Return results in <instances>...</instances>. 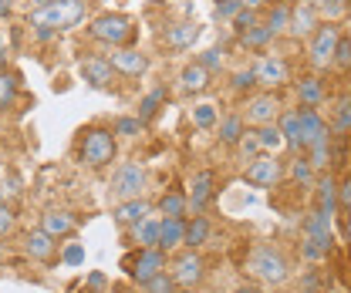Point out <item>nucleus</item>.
Segmentation results:
<instances>
[{
    "instance_id": "1",
    "label": "nucleus",
    "mask_w": 351,
    "mask_h": 293,
    "mask_svg": "<svg viewBox=\"0 0 351 293\" xmlns=\"http://www.w3.org/2000/svg\"><path fill=\"white\" fill-rule=\"evenodd\" d=\"M88 38L105 44V47H132L135 38H138V27H135V21H132L129 14L105 10V14H98V17L88 21Z\"/></svg>"
},
{
    "instance_id": "2",
    "label": "nucleus",
    "mask_w": 351,
    "mask_h": 293,
    "mask_svg": "<svg viewBox=\"0 0 351 293\" xmlns=\"http://www.w3.org/2000/svg\"><path fill=\"white\" fill-rule=\"evenodd\" d=\"M119 155V135L105 125H91L82 131V142H78V162L88 168H108Z\"/></svg>"
},
{
    "instance_id": "3",
    "label": "nucleus",
    "mask_w": 351,
    "mask_h": 293,
    "mask_svg": "<svg viewBox=\"0 0 351 293\" xmlns=\"http://www.w3.org/2000/svg\"><path fill=\"white\" fill-rule=\"evenodd\" d=\"M85 0H54V3L34 7L27 24L31 27H51V31H75L85 21Z\"/></svg>"
},
{
    "instance_id": "4",
    "label": "nucleus",
    "mask_w": 351,
    "mask_h": 293,
    "mask_svg": "<svg viewBox=\"0 0 351 293\" xmlns=\"http://www.w3.org/2000/svg\"><path fill=\"white\" fill-rule=\"evenodd\" d=\"M301 229H304L301 256H304L307 263H321V259H328V253H331V246H335V216L314 209L304 219Z\"/></svg>"
},
{
    "instance_id": "5",
    "label": "nucleus",
    "mask_w": 351,
    "mask_h": 293,
    "mask_svg": "<svg viewBox=\"0 0 351 293\" xmlns=\"http://www.w3.org/2000/svg\"><path fill=\"white\" fill-rule=\"evenodd\" d=\"M247 266H250V273H254L257 280L270 283V287H280V283H287V277H291V263H287V256H284V250H277L274 243L254 246L250 259H247Z\"/></svg>"
},
{
    "instance_id": "6",
    "label": "nucleus",
    "mask_w": 351,
    "mask_h": 293,
    "mask_svg": "<svg viewBox=\"0 0 351 293\" xmlns=\"http://www.w3.org/2000/svg\"><path fill=\"white\" fill-rule=\"evenodd\" d=\"M341 24H331V21H321L314 27V34L307 38V64L314 71H331V61H335V47L341 38Z\"/></svg>"
},
{
    "instance_id": "7",
    "label": "nucleus",
    "mask_w": 351,
    "mask_h": 293,
    "mask_svg": "<svg viewBox=\"0 0 351 293\" xmlns=\"http://www.w3.org/2000/svg\"><path fill=\"white\" fill-rule=\"evenodd\" d=\"M122 270L135 287H142L145 280H152L156 273L169 270V253H162L159 246H149V250H138L132 246V253L122 259Z\"/></svg>"
},
{
    "instance_id": "8",
    "label": "nucleus",
    "mask_w": 351,
    "mask_h": 293,
    "mask_svg": "<svg viewBox=\"0 0 351 293\" xmlns=\"http://www.w3.org/2000/svg\"><path fill=\"white\" fill-rule=\"evenodd\" d=\"M169 277H173L176 290H199L206 280V259L196 250H182L169 256Z\"/></svg>"
},
{
    "instance_id": "9",
    "label": "nucleus",
    "mask_w": 351,
    "mask_h": 293,
    "mask_svg": "<svg viewBox=\"0 0 351 293\" xmlns=\"http://www.w3.org/2000/svg\"><path fill=\"white\" fill-rule=\"evenodd\" d=\"M145 182H149V172L142 162H122V166L112 172V182H108V196L119 203V199H135L145 192Z\"/></svg>"
},
{
    "instance_id": "10",
    "label": "nucleus",
    "mask_w": 351,
    "mask_h": 293,
    "mask_svg": "<svg viewBox=\"0 0 351 293\" xmlns=\"http://www.w3.org/2000/svg\"><path fill=\"white\" fill-rule=\"evenodd\" d=\"M280 98H277V91H250L247 94V101H243V122L247 125H270V122H277V115H280Z\"/></svg>"
},
{
    "instance_id": "11",
    "label": "nucleus",
    "mask_w": 351,
    "mask_h": 293,
    "mask_svg": "<svg viewBox=\"0 0 351 293\" xmlns=\"http://www.w3.org/2000/svg\"><path fill=\"white\" fill-rule=\"evenodd\" d=\"M280 179H284V162L277 155H267V152L250 159V166L243 168V182L254 189H277Z\"/></svg>"
},
{
    "instance_id": "12",
    "label": "nucleus",
    "mask_w": 351,
    "mask_h": 293,
    "mask_svg": "<svg viewBox=\"0 0 351 293\" xmlns=\"http://www.w3.org/2000/svg\"><path fill=\"white\" fill-rule=\"evenodd\" d=\"M254 78H257V88L263 91H277L291 81V68L280 54H263L261 61L254 64Z\"/></svg>"
},
{
    "instance_id": "13",
    "label": "nucleus",
    "mask_w": 351,
    "mask_h": 293,
    "mask_svg": "<svg viewBox=\"0 0 351 293\" xmlns=\"http://www.w3.org/2000/svg\"><path fill=\"white\" fill-rule=\"evenodd\" d=\"M217 196V172L213 168H199L189 179V192H186V209L203 212Z\"/></svg>"
},
{
    "instance_id": "14",
    "label": "nucleus",
    "mask_w": 351,
    "mask_h": 293,
    "mask_svg": "<svg viewBox=\"0 0 351 293\" xmlns=\"http://www.w3.org/2000/svg\"><path fill=\"white\" fill-rule=\"evenodd\" d=\"M298 142H301V152L311 149V145H317V142H331V128L324 122V115L317 112V108H298Z\"/></svg>"
},
{
    "instance_id": "15",
    "label": "nucleus",
    "mask_w": 351,
    "mask_h": 293,
    "mask_svg": "<svg viewBox=\"0 0 351 293\" xmlns=\"http://www.w3.org/2000/svg\"><path fill=\"white\" fill-rule=\"evenodd\" d=\"M108 64H112V71L122 75V78H142L152 61H149V54H142L138 47H112Z\"/></svg>"
},
{
    "instance_id": "16",
    "label": "nucleus",
    "mask_w": 351,
    "mask_h": 293,
    "mask_svg": "<svg viewBox=\"0 0 351 293\" xmlns=\"http://www.w3.org/2000/svg\"><path fill=\"white\" fill-rule=\"evenodd\" d=\"M156 206L149 203V199H142V196H135V199H119L115 206H112V219H115V226L119 229H132V226H138L145 216H152Z\"/></svg>"
},
{
    "instance_id": "17",
    "label": "nucleus",
    "mask_w": 351,
    "mask_h": 293,
    "mask_svg": "<svg viewBox=\"0 0 351 293\" xmlns=\"http://www.w3.org/2000/svg\"><path fill=\"white\" fill-rule=\"evenodd\" d=\"M24 253H27L34 263L54 266V259H58V240L47 236L41 226H38V229H27V233H24Z\"/></svg>"
},
{
    "instance_id": "18",
    "label": "nucleus",
    "mask_w": 351,
    "mask_h": 293,
    "mask_svg": "<svg viewBox=\"0 0 351 293\" xmlns=\"http://www.w3.org/2000/svg\"><path fill=\"white\" fill-rule=\"evenodd\" d=\"M317 24H321V21H317V14L311 10V3L301 0V3L291 7V14H287V31H284V34H287L291 41H307Z\"/></svg>"
},
{
    "instance_id": "19",
    "label": "nucleus",
    "mask_w": 351,
    "mask_h": 293,
    "mask_svg": "<svg viewBox=\"0 0 351 293\" xmlns=\"http://www.w3.org/2000/svg\"><path fill=\"white\" fill-rule=\"evenodd\" d=\"M78 75H82L91 88H98V91H108V88H112V81H115V71H112L108 58H101V54H91V58H85V61L78 64Z\"/></svg>"
},
{
    "instance_id": "20",
    "label": "nucleus",
    "mask_w": 351,
    "mask_h": 293,
    "mask_svg": "<svg viewBox=\"0 0 351 293\" xmlns=\"http://www.w3.org/2000/svg\"><path fill=\"white\" fill-rule=\"evenodd\" d=\"M314 209L338 216V179L331 175V168L314 175Z\"/></svg>"
},
{
    "instance_id": "21",
    "label": "nucleus",
    "mask_w": 351,
    "mask_h": 293,
    "mask_svg": "<svg viewBox=\"0 0 351 293\" xmlns=\"http://www.w3.org/2000/svg\"><path fill=\"white\" fill-rule=\"evenodd\" d=\"M199 34H203V27L196 21H179V24H169L162 31V44L169 51H189L193 44L199 41Z\"/></svg>"
},
{
    "instance_id": "22",
    "label": "nucleus",
    "mask_w": 351,
    "mask_h": 293,
    "mask_svg": "<svg viewBox=\"0 0 351 293\" xmlns=\"http://www.w3.org/2000/svg\"><path fill=\"white\" fill-rule=\"evenodd\" d=\"M41 229L47 236H54V240H64V236H71L78 229V219H75V212L51 206V209L41 212Z\"/></svg>"
},
{
    "instance_id": "23",
    "label": "nucleus",
    "mask_w": 351,
    "mask_h": 293,
    "mask_svg": "<svg viewBox=\"0 0 351 293\" xmlns=\"http://www.w3.org/2000/svg\"><path fill=\"white\" fill-rule=\"evenodd\" d=\"M182 233H186V216H159V250L173 256L182 246Z\"/></svg>"
},
{
    "instance_id": "24",
    "label": "nucleus",
    "mask_w": 351,
    "mask_h": 293,
    "mask_svg": "<svg viewBox=\"0 0 351 293\" xmlns=\"http://www.w3.org/2000/svg\"><path fill=\"white\" fill-rule=\"evenodd\" d=\"M125 233V246H138V250H149V246H156L159 243V216L152 212V216H145L138 226H132V229H122Z\"/></svg>"
},
{
    "instance_id": "25",
    "label": "nucleus",
    "mask_w": 351,
    "mask_h": 293,
    "mask_svg": "<svg viewBox=\"0 0 351 293\" xmlns=\"http://www.w3.org/2000/svg\"><path fill=\"white\" fill-rule=\"evenodd\" d=\"M294 94H298L301 108H321V105H324V98H328L324 81H321L317 75H304V78H298V81H294Z\"/></svg>"
},
{
    "instance_id": "26",
    "label": "nucleus",
    "mask_w": 351,
    "mask_h": 293,
    "mask_svg": "<svg viewBox=\"0 0 351 293\" xmlns=\"http://www.w3.org/2000/svg\"><path fill=\"white\" fill-rule=\"evenodd\" d=\"M210 71L199 64V61H189L182 71H179V91L182 94H203L206 88H210Z\"/></svg>"
},
{
    "instance_id": "27",
    "label": "nucleus",
    "mask_w": 351,
    "mask_h": 293,
    "mask_svg": "<svg viewBox=\"0 0 351 293\" xmlns=\"http://www.w3.org/2000/svg\"><path fill=\"white\" fill-rule=\"evenodd\" d=\"M210 233H213V222H210L203 212H196L193 219H186L182 246H186V250H199V246H206V243H210Z\"/></svg>"
},
{
    "instance_id": "28",
    "label": "nucleus",
    "mask_w": 351,
    "mask_h": 293,
    "mask_svg": "<svg viewBox=\"0 0 351 293\" xmlns=\"http://www.w3.org/2000/svg\"><path fill=\"white\" fill-rule=\"evenodd\" d=\"M166 98H169V88H166V84H156L152 91H145V94L138 98V112H135V118H138L142 125H149V122L159 115V108L166 105Z\"/></svg>"
},
{
    "instance_id": "29",
    "label": "nucleus",
    "mask_w": 351,
    "mask_h": 293,
    "mask_svg": "<svg viewBox=\"0 0 351 293\" xmlns=\"http://www.w3.org/2000/svg\"><path fill=\"white\" fill-rule=\"evenodd\" d=\"M219 131V145H237L240 138H243V131H247V122H243V115L240 112H233V115H226V118H217V125H213Z\"/></svg>"
},
{
    "instance_id": "30",
    "label": "nucleus",
    "mask_w": 351,
    "mask_h": 293,
    "mask_svg": "<svg viewBox=\"0 0 351 293\" xmlns=\"http://www.w3.org/2000/svg\"><path fill=\"white\" fill-rule=\"evenodd\" d=\"M311 10L317 14V21H331V24H341L348 17V0H307Z\"/></svg>"
},
{
    "instance_id": "31",
    "label": "nucleus",
    "mask_w": 351,
    "mask_h": 293,
    "mask_svg": "<svg viewBox=\"0 0 351 293\" xmlns=\"http://www.w3.org/2000/svg\"><path fill=\"white\" fill-rule=\"evenodd\" d=\"M287 14H291V7L287 3H270V7H263V27L274 34V38H280L284 31H287Z\"/></svg>"
},
{
    "instance_id": "32",
    "label": "nucleus",
    "mask_w": 351,
    "mask_h": 293,
    "mask_svg": "<svg viewBox=\"0 0 351 293\" xmlns=\"http://www.w3.org/2000/svg\"><path fill=\"white\" fill-rule=\"evenodd\" d=\"M237 41H240V47H247V51H267V47L277 41V38H274V34L263 27V21H257V24H254L250 31H243Z\"/></svg>"
},
{
    "instance_id": "33",
    "label": "nucleus",
    "mask_w": 351,
    "mask_h": 293,
    "mask_svg": "<svg viewBox=\"0 0 351 293\" xmlns=\"http://www.w3.org/2000/svg\"><path fill=\"white\" fill-rule=\"evenodd\" d=\"M21 94V75L14 71H0V112H10L14 101Z\"/></svg>"
},
{
    "instance_id": "34",
    "label": "nucleus",
    "mask_w": 351,
    "mask_h": 293,
    "mask_svg": "<svg viewBox=\"0 0 351 293\" xmlns=\"http://www.w3.org/2000/svg\"><path fill=\"white\" fill-rule=\"evenodd\" d=\"M304 159L311 162L314 172H328L331 162H335V149H331V142H317V145L304 149Z\"/></svg>"
},
{
    "instance_id": "35",
    "label": "nucleus",
    "mask_w": 351,
    "mask_h": 293,
    "mask_svg": "<svg viewBox=\"0 0 351 293\" xmlns=\"http://www.w3.org/2000/svg\"><path fill=\"white\" fill-rule=\"evenodd\" d=\"M328 128H331V135L348 138V131H351V101H348V94L338 98V105H335V122H328Z\"/></svg>"
},
{
    "instance_id": "36",
    "label": "nucleus",
    "mask_w": 351,
    "mask_h": 293,
    "mask_svg": "<svg viewBox=\"0 0 351 293\" xmlns=\"http://www.w3.org/2000/svg\"><path fill=\"white\" fill-rule=\"evenodd\" d=\"M156 212L159 216H186V192H179V189H169V192H162L159 196V203H156Z\"/></svg>"
},
{
    "instance_id": "37",
    "label": "nucleus",
    "mask_w": 351,
    "mask_h": 293,
    "mask_svg": "<svg viewBox=\"0 0 351 293\" xmlns=\"http://www.w3.org/2000/svg\"><path fill=\"white\" fill-rule=\"evenodd\" d=\"M257 142H261V152H267V155H277L280 149H284V135H280V128L274 125H257Z\"/></svg>"
},
{
    "instance_id": "38",
    "label": "nucleus",
    "mask_w": 351,
    "mask_h": 293,
    "mask_svg": "<svg viewBox=\"0 0 351 293\" xmlns=\"http://www.w3.org/2000/svg\"><path fill=\"white\" fill-rule=\"evenodd\" d=\"M314 175H317V172L311 168V162L304 159V152H298V155H294V159L287 162V179H291V182L311 186V182H314Z\"/></svg>"
},
{
    "instance_id": "39",
    "label": "nucleus",
    "mask_w": 351,
    "mask_h": 293,
    "mask_svg": "<svg viewBox=\"0 0 351 293\" xmlns=\"http://www.w3.org/2000/svg\"><path fill=\"white\" fill-rule=\"evenodd\" d=\"M254 88H257L254 68H240V71H233V75H230V91H233V94H243V98H247Z\"/></svg>"
},
{
    "instance_id": "40",
    "label": "nucleus",
    "mask_w": 351,
    "mask_h": 293,
    "mask_svg": "<svg viewBox=\"0 0 351 293\" xmlns=\"http://www.w3.org/2000/svg\"><path fill=\"white\" fill-rule=\"evenodd\" d=\"M196 61H199L210 75H219V71H223V64H226V47H223V44H217V47H206Z\"/></svg>"
},
{
    "instance_id": "41",
    "label": "nucleus",
    "mask_w": 351,
    "mask_h": 293,
    "mask_svg": "<svg viewBox=\"0 0 351 293\" xmlns=\"http://www.w3.org/2000/svg\"><path fill=\"white\" fill-rule=\"evenodd\" d=\"M257 21H261V10H250V7H240V10L230 17V24H233V34H237V38H240L243 31H250Z\"/></svg>"
},
{
    "instance_id": "42",
    "label": "nucleus",
    "mask_w": 351,
    "mask_h": 293,
    "mask_svg": "<svg viewBox=\"0 0 351 293\" xmlns=\"http://www.w3.org/2000/svg\"><path fill=\"white\" fill-rule=\"evenodd\" d=\"M331 68H338V71H348V68H351V34H348V31H341V38H338V47H335V61H331Z\"/></svg>"
},
{
    "instance_id": "43",
    "label": "nucleus",
    "mask_w": 351,
    "mask_h": 293,
    "mask_svg": "<svg viewBox=\"0 0 351 293\" xmlns=\"http://www.w3.org/2000/svg\"><path fill=\"white\" fill-rule=\"evenodd\" d=\"M189 118H193V125L196 128H203V131H206V128H213L217 125V105H196V108H193V112H189Z\"/></svg>"
},
{
    "instance_id": "44",
    "label": "nucleus",
    "mask_w": 351,
    "mask_h": 293,
    "mask_svg": "<svg viewBox=\"0 0 351 293\" xmlns=\"http://www.w3.org/2000/svg\"><path fill=\"white\" fill-rule=\"evenodd\" d=\"M142 293H179V290H176L169 270H162V273H156L152 280H145V283H142Z\"/></svg>"
},
{
    "instance_id": "45",
    "label": "nucleus",
    "mask_w": 351,
    "mask_h": 293,
    "mask_svg": "<svg viewBox=\"0 0 351 293\" xmlns=\"http://www.w3.org/2000/svg\"><path fill=\"white\" fill-rule=\"evenodd\" d=\"M142 128H145V125H142V122H138L135 115H122V118H115L112 131H115V135H122V138H135V135H138Z\"/></svg>"
},
{
    "instance_id": "46",
    "label": "nucleus",
    "mask_w": 351,
    "mask_h": 293,
    "mask_svg": "<svg viewBox=\"0 0 351 293\" xmlns=\"http://www.w3.org/2000/svg\"><path fill=\"white\" fill-rule=\"evenodd\" d=\"M233 149H240L243 162H250V159H257V155H261V142H257V135H254V131H243V138H240Z\"/></svg>"
},
{
    "instance_id": "47",
    "label": "nucleus",
    "mask_w": 351,
    "mask_h": 293,
    "mask_svg": "<svg viewBox=\"0 0 351 293\" xmlns=\"http://www.w3.org/2000/svg\"><path fill=\"white\" fill-rule=\"evenodd\" d=\"M301 293H328V283H324V277H321L317 270L304 273V280H301Z\"/></svg>"
},
{
    "instance_id": "48",
    "label": "nucleus",
    "mask_w": 351,
    "mask_h": 293,
    "mask_svg": "<svg viewBox=\"0 0 351 293\" xmlns=\"http://www.w3.org/2000/svg\"><path fill=\"white\" fill-rule=\"evenodd\" d=\"M14 229H17V216H14V209L7 203H0V240H7Z\"/></svg>"
},
{
    "instance_id": "49",
    "label": "nucleus",
    "mask_w": 351,
    "mask_h": 293,
    "mask_svg": "<svg viewBox=\"0 0 351 293\" xmlns=\"http://www.w3.org/2000/svg\"><path fill=\"white\" fill-rule=\"evenodd\" d=\"M240 7H243L240 0H217V7H213V17H217V21H226V24H230V17H233V14H237Z\"/></svg>"
},
{
    "instance_id": "50",
    "label": "nucleus",
    "mask_w": 351,
    "mask_h": 293,
    "mask_svg": "<svg viewBox=\"0 0 351 293\" xmlns=\"http://www.w3.org/2000/svg\"><path fill=\"white\" fill-rule=\"evenodd\" d=\"M105 290H108V280L101 273H91L85 280V293H105Z\"/></svg>"
},
{
    "instance_id": "51",
    "label": "nucleus",
    "mask_w": 351,
    "mask_h": 293,
    "mask_svg": "<svg viewBox=\"0 0 351 293\" xmlns=\"http://www.w3.org/2000/svg\"><path fill=\"white\" fill-rule=\"evenodd\" d=\"M61 259H64L68 266H78V263H85V250H82V246H68Z\"/></svg>"
},
{
    "instance_id": "52",
    "label": "nucleus",
    "mask_w": 351,
    "mask_h": 293,
    "mask_svg": "<svg viewBox=\"0 0 351 293\" xmlns=\"http://www.w3.org/2000/svg\"><path fill=\"white\" fill-rule=\"evenodd\" d=\"M31 34H34V41H38V44L58 41V31H51V27H31Z\"/></svg>"
},
{
    "instance_id": "53",
    "label": "nucleus",
    "mask_w": 351,
    "mask_h": 293,
    "mask_svg": "<svg viewBox=\"0 0 351 293\" xmlns=\"http://www.w3.org/2000/svg\"><path fill=\"white\" fill-rule=\"evenodd\" d=\"M14 14V0H0V24Z\"/></svg>"
},
{
    "instance_id": "54",
    "label": "nucleus",
    "mask_w": 351,
    "mask_h": 293,
    "mask_svg": "<svg viewBox=\"0 0 351 293\" xmlns=\"http://www.w3.org/2000/svg\"><path fill=\"white\" fill-rule=\"evenodd\" d=\"M243 7H250V10H263V7H270V0H240Z\"/></svg>"
},
{
    "instance_id": "55",
    "label": "nucleus",
    "mask_w": 351,
    "mask_h": 293,
    "mask_svg": "<svg viewBox=\"0 0 351 293\" xmlns=\"http://www.w3.org/2000/svg\"><path fill=\"white\" fill-rule=\"evenodd\" d=\"M7 61H10L7 58V47H0V71H7Z\"/></svg>"
},
{
    "instance_id": "56",
    "label": "nucleus",
    "mask_w": 351,
    "mask_h": 293,
    "mask_svg": "<svg viewBox=\"0 0 351 293\" xmlns=\"http://www.w3.org/2000/svg\"><path fill=\"white\" fill-rule=\"evenodd\" d=\"M233 293H257V290H254V287H237Z\"/></svg>"
},
{
    "instance_id": "57",
    "label": "nucleus",
    "mask_w": 351,
    "mask_h": 293,
    "mask_svg": "<svg viewBox=\"0 0 351 293\" xmlns=\"http://www.w3.org/2000/svg\"><path fill=\"white\" fill-rule=\"evenodd\" d=\"M44 3H54V0H31V7H44Z\"/></svg>"
},
{
    "instance_id": "58",
    "label": "nucleus",
    "mask_w": 351,
    "mask_h": 293,
    "mask_svg": "<svg viewBox=\"0 0 351 293\" xmlns=\"http://www.w3.org/2000/svg\"><path fill=\"white\" fill-rule=\"evenodd\" d=\"M7 259V246H3V240H0V263Z\"/></svg>"
},
{
    "instance_id": "59",
    "label": "nucleus",
    "mask_w": 351,
    "mask_h": 293,
    "mask_svg": "<svg viewBox=\"0 0 351 293\" xmlns=\"http://www.w3.org/2000/svg\"><path fill=\"white\" fill-rule=\"evenodd\" d=\"M3 162H7V152H3V149H0V168H3Z\"/></svg>"
},
{
    "instance_id": "60",
    "label": "nucleus",
    "mask_w": 351,
    "mask_h": 293,
    "mask_svg": "<svg viewBox=\"0 0 351 293\" xmlns=\"http://www.w3.org/2000/svg\"><path fill=\"white\" fill-rule=\"evenodd\" d=\"M0 203H7V192H3V186H0Z\"/></svg>"
},
{
    "instance_id": "61",
    "label": "nucleus",
    "mask_w": 351,
    "mask_h": 293,
    "mask_svg": "<svg viewBox=\"0 0 351 293\" xmlns=\"http://www.w3.org/2000/svg\"><path fill=\"white\" fill-rule=\"evenodd\" d=\"M105 293H125V290L122 287H112V290H105Z\"/></svg>"
},
{
    "instance_id": "62",
    "label": "nucleus",
    "mask_w": 351,
    "mask_h": 293,
    "mask_svg": "<svg viewBox=\"0 0 351 293\" xmlns=\"http://www.w3.org/2000/svg\"><path fill=\"white\" fill-rule=\"evenodd\" d=\"M0 47H3V27H0Z\"/></svg>"
},
{
    "instance_id": "63",
    "label": "nucleus",
    "mask_w": 351,
    "mask_h": 293,
    "mask_svg": "<svg viewBox=\"0 0 351 293\" xmlns=\"http://www.w3.org/2000/svg\"><path fill=\"white\" fill-rule=\"evenodd\" d=\"M68 293H85V290H68Z\"/></svg>"
},
{
    "instance_id": "64",
    "label": "nucleus",
    "mask_w": 351,
    "mask_h": 293,
    "mask_svg": "<svg viewBox=\"0 0 351 293\" xmlns=\"http://www.w3.org/2000/svg\"><path fill=\"white\" fill-rule=\"evenodd\" d=\"M199 293H213V290H199Z\"/></svg>"
}]
</instances>
